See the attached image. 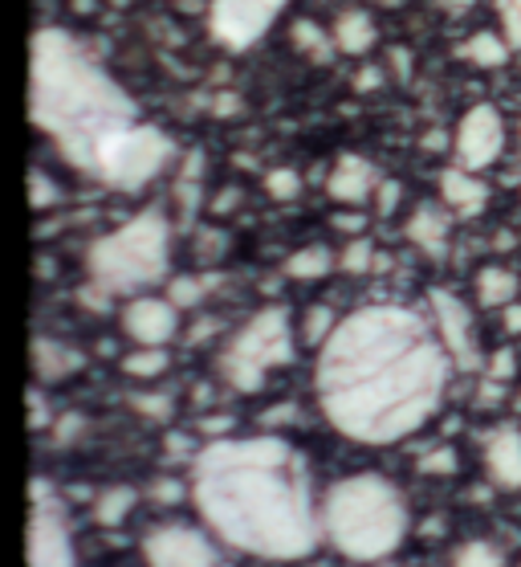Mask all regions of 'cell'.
I'll return each instance as SVG.
<instances>
[{"mask_svg": "<svg viewBox=\"0 0 521 567\" xmlns=\"http://www.w3.org/2000/svg\"><path fill=\"white\" fill-rule=\"evenodd\" d=\"M334 327H338L334 310L326 307V302H314V307L302 315V343H310V348H322V343L334 336Z\"/></svg>", "mask_w": 521, "mask_h": 567, "instance_id": "obj_23", "label": "cell"}, {"mask_svg": "<svg viewBox=\"0 0 521 567\" xmlns=\"http://www.w3.org/2000/svg\"><path fill=\"white\" fill-rule=\"evenodd\" d=\"M497 17H501V33L509 38L513 50H521V0H493Z\"/></svg>", "mask_w": 521, "mask_h": 567, "instance_id": "obj_30", "label": "cell"}, {"mask_svg": "<svg viewBox=\"0 0 521 567\" xmlns=\"http://www.w3.org/2000/svg\"><path fill=\"white\" fill-rule=\"evenodd\" d=\"M290 41L305 53V58H310V62H319V65L331 62L334 50H338V45H334V38H326V29L314 25V21H293Z\"/></svg>", "mask_w": 521, "mask_h": 567, "instance_id": "obj_21", "label": "cell"}, {"mask_svg": "<svg viewBox=\"0 0 521 567\" xmlns=\"http://www.w3.org/2000/svg\"><path fill=\"white\" fill-rule=\"evenodd\" d=\"M440 336L411 307H363L319 348L314 388L326 421L363 445L411 437L436 416L448 388Z\"/></svg>", "mask_w": 521, "mask_h": 567, "instance_id": "obj_1", "label": "cell"}, {"mask_svg": "<svg viewBox=\"0 0 521 567\" xmlns=\"http://www.w3.org/2000/svg\"><path fill=\"white\" fill-rule=\"evenodd\" d=\"M334 229L351 233V237H363V229H367V217H363L358 208H351V213H334Z\"/></svg>", "mask_w": 521, "mask_h": 567, "instance_id": "obj_37", "label": "cell"}, {"mask_svg": "<svg viewBox=\"0 0 521 567\" xmlns=\"http://www.w3.org/2000/svg\"><path fill=\"white\" fill-rule=\"evenodd\" d=\"M331 38H334V45H338V53L363 58V53H371V45L379 41V29H375L371 13H363V9H346V13L334 17Z\"/></svg>", "mask_w": 521, "mask_h": 567, "instance_id": "obj_17", "label": "cell"}, {"mask_svg": "<svg viewBox=\"0 0 521 567\" xmlns=\"http://www.w3.org/2000/svg\"><path fill=\"white\" fill-rule=\"evenodd\" d=\"M152 498H155V503L171 506V503H179V498H184V486H179L176 477H159V482L152 486Z\"/></svg>", "mask_w": 521, "mask_h": 567, "instance_id": "obj_36", "label": "cell"}, {"mask_svg": "<svg viewBox=\"0 0 521 567\" xmlns=\"http://www.w3.org/2000/svg\"><path fill=\"white\" fill-rule=\"evenodd\" d=\"M375 188H379V172H375L371 159H363L355 152H343L334 159V172L331 181H326V196L331 200H338L346 208H358L363 200L375 196Z\"/></svg>", "mask_w": 521, "mask_h": 567, "instance_id": "obj_12", "label": "cell"}, {"mask_svg": "<svg viewBox=\"0 0 521 567\" xmlns=\"http://www.w3.org/2000/svg\"><path fill=\"white\" fill-rule=\"evenodd\" d=\"M518 274L506 270V266H484L477 274V302L481 307H501L506 310L509 302H518Z\"/></svg>", "mask_w": 521, "mask_h": 567, "instance_id": "obj_19", "label": "cell"}, {"mask_svg": "<svg viewBox=\"0 0 521 567\" xmlns=\"http://www.w3.org/2000/svg\"><path fill=\"white\" fill-rule=\"evenodd\" d=\"M452 152H457V164L469 172L493 168L501 152H506V118L501 111L489 103L469 106L457 123V135H452Z\"/></svg>", "mask_w": 521, "mask_h": 567, "instance_id": "obj_8", "label": "cell"}, {"mask_svg": "<svg viewBox=\"0 0 521 567\" xmlns=\"http://www.w3.org/2000/svg\"><path fill=\"white\" fill-rule=\"evenodd\" d=\"M77 425H82V416H65L62 425H58V441H70V437H74Z\"/></svg>", "mask_w": 521, "mask_h": 567, "instance_id": "obj_42", "label": "cell"}, {"mask_svg": "<svg viewBox=\"0 0 521 567\" xmlns=\"http://www.w3.org/2000/svg\"><path fill=\"white\" fill-rule=\"evenodd\" d=\"M29 425H45V400L38 392H29Z\"/></svg>", "mask_w": 521, "mask_h": 567, "instance_id": "obj_40", "label": "cell"}, {"mask_svg": "<svg viewBox=\"0 0 521 567\" xmlns=\"http://www.w3.org/2000/svg\"><path fill=\"white\" fill-rule=\"evenodd\" d=\"M204 286H208V282H204V278H196V274H179V278H171V286H167V298H171L179 310L196 307V302L204 298Z\"/></svg>", "mask_w": 521, "mask_h": 567, "instance_id": "obj_27", "label": "cell"}, {"mask_svg": "<svg viewBox=\"0 0 521 567\" xmlns=\"http://www.w3.org/2000/svg\"><path fill=\"white\" fill-rule=\"evenodd\" d=\"M265 193L273 196V200H293V196L302 193V176L293 168H273L265 176Z\"/></svg>", "mask_w": 521, "mask_h": 567, "instance_id": "obj_29", "label": "cell"}, {"mask_svg": "<svg viewBox=\"0 0 521 567\" xmlns=\"http://www.w3.org/2000/svg\"><path fill=\"white\" fill-rule=\"evenodd\" d=\"M290 0H212L208 4V33L229 53H241L265 38L273 21L285 13Z\"/></svg>", "mask_w": 521, "mask_h": 567, "instance_id": "obj_7", "label": "cell"}, {"mask_svg": "<svg viewBox=\"0 0 521 567\" xmlns=\"http://www.w3.org/2000/svg\"><path fill=\"white\" fill-rule=\"evenodd\" d=\"M131 506H135V491H131V486H111L106 494H98L94 518H98L102 527H118V523L131 515Z\"/></svg>", "mask_w": 521, "mask_h": 567, "instance_id": "obj_22", "label": "cell"}, {"mask_svg": "<svg viewBox=\"0 0 521 567\" xmlns=\"http://www.w3.org/2000/svg\"><path fill=\"white\" fill-rule=\"evenodd\" d=\"M171 254V229L159 208H143L139 217L118 225L115 233L98 237L86 249L90 282H98L111 295H131L159 282Z\"/></svg>", "mask_w": 521, "mask_h": 567, "instance_id": "obj_5", "label": "cell"}, {"mask_svg": "<svg viewBox=\"0 0 521 567\" xmlns=\"http://www.w3.org/2000/svg\"><path fill=\"white\" fill-rule=\"evenodd\" d=\"M290 360H293L290 315H285V307H265L257 310L253 319L229 339V348L220 351V375L237 392H261L265 375Z\"/></svg>", "mask_w": 521, "mask_h": 567, "instance_id": "obj_6", "label": "cell"}, {"mask_svg": "<svg viewBox=\"0 0 521 567\" xmlns=\"http://www.w3.org/2000/svg\"><path fill=\"white\" fill-rule=\"evenodd\" d=\"M285 421H298V409H293V404H281V409L261 416V425L265 429H278V425H285Z\"/></svg>", "mask_w": 521, "mask_h": 567, "instance_id": "obj_39", "label": "cell"}, {"mask_svg": "<svg viewBox=\"0 0 521 567\" xmlns=\"http://www.w3.org/2000/svg\"><path fill=\"white\" fill-rule=\"evenodd\" d=\"M143 559L147 567H229L212 547V539L188 523H167V527L147 530Z\"/></svg>", "mask_w": 521, "mask_h": 567, "instance_id": "obj_9", "label": "cell"}, {"mask_svg": "<svg viewBox=\"0 0 521 567\" xmlns=\"http://www.w3.org/2000/svg\"><path fill=\"white\" fill-rule=\"evenodd\" d=\"M123 331H127L139 348H164L179 331V307L171 298L139 295L123 307Z\"/></svg>", "mask_w": 521, "mask_h": 567, "instance_id": "obj_11", "label": "cell"}, {"mask_svg": "<svg viewBox=\"0 0 521 567\" xmlns=\"http://www.w3.org/2000/svg\"><path fill=\"white\" fill-rule=\"evenodd\" d=\"M191 498L220 539L257 559H302L322 539L305 457L285 437H220L191 457Z\"/></svg>", "mask_w": 521, "mask_h": 567, "instance_id": "obj_3", "label": "cell"}, {"mask_svg": "<svg viewBox=\"0 0 521 567\" xmlns=\"http://www.w3.org/2000/svg\"><path fill=\"white\" fill-rule=\"evenodd\" d=\"M509 38L506 33H493V29H477L465 45H460V58L472 65H481V70H497V65L509 62Z\"/></svg>", "mask_w": 521, "mask_h": 567, "instance_id": "obj_18", "label": "cell"}, {"mask_svg": "<svg viewBox=\"0 0 521 567\" xmlns=\"http://www.w3.org/2000/svg\"><path fill=\"white\" fill-rule=\"evenodd\" d=\"M407 241L416 249H424L428 258H445L448 249V213L436 205H420L411 208L407 217Z\"/></svg>", "mask_w": 521, "mask_h": 567, "instance_id": "obj_16", "label": "cell"}, {"mask_svg": "<svg viewBox=\"0 0 521 567\" xmlns=\"http://www.w3.org/2000/svg\"><path fill=\"white\" fill-rule=\"evenodd\" d=\"M131 409H139L143 416H152V421H167L171 416V400L167 396H131Z\"/></svg>", "mask_w": 521, "mask_h": 567, "instance_id": "obj_34", "label": "cell"}, {"mask_svg": "<svg viewBox=\"0 0 521 567\" xmlns=\"http://www.w3.org/2000/svg\"><path fill=\"white\" fill-rule=\"evenodd\" d=\"M322 535L355 564H383L407 539V503L383 474H351L322 498Z\"/></svg>", "mask_w": 521, "mask_h": 567, "instance_id": "obj_4", "label": "cell"}, {"mask_svg": "<svg viewBox=\"0 0 521 567\" xmlns=\"http://www.w3.org/2000/svg\"><path fill=\"white\" fill-rule=\"evenodd\" d=\"M399 196H404V184H399V181H379V188H375L379 217H392L395 208H399Z\"/></svg>", "mask_w": 521, "mask_h": 567, "instance_id": "obj_35", "label": "cell"}, {"mask_svg": "<svg viewBox=\"0 0 521 567\" xmlns=\"http://www.w3.org/2000/svg\"><path fill=\"white\" fill-rule=\"evenodd\" d=\"M191 249H196V258H204V261H220V254L229 249V237L220 229H200L196 241H191Z\"/></svg>", "mask_w": 521, "mask_h": 567, "instance_id": "obj_31", "label": "cell"}, {"mask_svg": "<svg viewBox=\"0 0 521 567\" xmlns=\"http://www.w3.org/2000/svg\"><path fill=\"white\" fill-rule=\"evenodd\" d=\"M62 567H74V564H62Z\"/></svg>", "mask_w": 521, "mask_h": 567, "instance_id": "obj_44", "label": "cell"}, {"mask_svg": "<svg viewBox=\"0 0 521 567\" xmlns=\"http://www.w3.org/2000/svg\"><path fill=\"white\" fill-rule=\"evenodd\" d=\"M86 368V355L62 339L38 336L33 339V372H38L41 384H62L70 375H77Z\"/></svg>", "mask_w": 521, "mask_h": 567, "instance_id": "obj_14", "label": "cell"}, {"mask_svg": "<svg viewBox=\"0 0 521 567\" xmlns=\"http://www.w3.org/2000/svg\"><path fill=\"white\" fill-rule=\"evenodd\" d=\"M237 205H241V188H225V193L212 200V213H217V217H225V213H232Z\"/></svg>", "mask_w": 521, "mask_h": 567, "instance_id": "obj_38", "label": "cell"}, {"mask_svg": "<svg viewBox=\"0 0 521 567\" xmlns=\"http://www.w3.org/2000/svg\"><path fill=\"white\" fill-rule=\"evenodd\" d=\"M501 322H506L509 336H521V302H509V307H506V319H501Z\"/></svg>", "mask_w": 521, "mask_h": 567, "instance_id": "obj_41", "label": "cell"}, {"mask_svg": "<svg viewBox=\"0 0 521 567\" xmlns=\"http://www.w3.org/2000/svg\"><path fill=\"white\" fill-rule=\"evenodd\" d=\"M428 307H433V322H436V336L445 343V351L452 355L460 372H481L484 355L481 343H477V327H472V310L460 302L452 290H440L436 286L428 295Z\"/></svg>", "mask_w": 521, "mask_h": 567, "instance_id": "obj_10", "label": "cell"}, {"mask_svg": "<svg viewBox=\"0 0 521 567\" xmlns=\"http://www.w3.org/2000/svg\"><path fill=\"white\" fill-rule=\"evenodd\" d=\"M58 200H62V188H58V184H53L41 168L29 172V205H33V208H53Z\"/></svg>", "mask_w": 521, "mask_h": 567, "instance_id": "obj_28", "label": "cell"}, {"mask_svg": "<svg viewBox=\"0 0 521 567\" xmlns=\"http://www.w3.org/2000/svg\"><path fill=\"white\" fill-rule=\"evenodd\" d=\"M420 470L424 474H457V450H448V445L428 450L420 457Z\"/></svg>", "mask_w": 521, "mask_h": 567, "instance_id": "obj_32", "label": "cell"}, {"mask_svg": "<svg viewBox=\"0 0 521 567\" xmlns=\"http://www.w3.org/2000/svg\"><path fill=\"white\" fill-rule=\"evenodd\" d=\"M338 266L326 246H302L298 254H290L285 261V278H298V282H314V278H326V274Z\"/></svg>", "mask_w": 521, "mask_h": 567, "instance_id": "obj_20", "label": "cell"}, {"mask_svg": "<svg viewBox=\"0 0 521 567\" xmlns=\"http://www.w3.org/2000/svg\"><path fill=\"white\" fill-rule=\"evenodd\" d=\"M167 351L164 348H139V351H131L127 360H123V372L135 375V380H155V375H164L167 372Z\"/></svg>", "mask_w": 521, "mask_h": 567, "instance_id": "obj_24", "label": "cell"}, {"mask_svg": "<svg viewBox=\"0 0 521 567\" xmlns=\"http://www.w3.org/2000/svg\"><path fill=\"white\" fill-rule=\"evenodd\" d=\"M484 465L501 491H521V433L513 425H501L484 441Z\"/></svg>", "mask_w": 521, "mask_h": 567, "instance_id": "obj_13", "label": "cell"}, {"mask_svg": "<svg viewBox=\"0 0 521 567\" xmlns=\"http://www.w3.org/2000/svg\"><path fill=\"white\" fill-rule=\"evenodd\" d=\"M513 372H518V360H513V351H509V348L493 351V355L484 360V375H489V380H497V384H506Z\"/></svg>", "mask_w": 521, "mask_h": 567, "instance_id": "obj_33", "label": "cell"}, {"mask_svg": "<svg viewBox=\"0 0 521 567\" xmlns=\"http://www.w3.org/2000/svg\"><path fill=\"white\" fill-rule=\"evenodd\" d=\"M440 200H445L457 217H477L489 200V184L469 168H445L440 172Z\"/></svg>", "mask_w": 521, "mask_h": 567, "instance_id": "obj_15", "label": "cell"}, {"mask_svg": "<svg viewBox=\"0 0 521 567\" xmlns=\"http://www.w3.org/2000/svg\"><path fill=\"white\" fill-rule=\"evenodd\" d=\"M29 118L70 168L115 193H139L176 159V143L58 25L38 29L29 45Z\"/></svg>", "mask_w": 521, "mask_h": 567, "instance_id": "obj_2", "label": "cell"}, {"mask_svg": "<svg viewBox=\"0 0 521 567\" xmlns=\"http://www.w3.org/2000/svg\"><path fill=\"white\" fill-rule=\"evenodd\" d=\"M452 567H506L501 551L489 547V543H465L457 555H452Z\"/></svg>", "mask_w": 521, "mask_h": 567, "instance_id": "obj_26", "label": "cell"}, {"mask_svg": "<svg viewBox=\"0 0 521 567\" xmlns=\"http://www.w3.org/2000/svg\"><path fill=\"white\" fill-rule=\"evenodd\" d=\"M375 246H371L367 237H351L346 241V249L338 254V270H346V274H367V270H375Z\"/></svg>", "mask_w": 521, "mask_h": 567, "instance_id": "obj_25", "label": "cell"}, {"mask_svg": "<svg viewBox=\"0 0 521 567\" xmlns=\"http://www.w3.org/2000/svg\"><path fill=\"white\" fill-rule=\"evenodd\" d=\"M375 567H395V564H375Z\"/></svg>", "mask_w": 521, "mask_h": 567, "instance_id": "obj_43", "label": "cell"}]
</instances>
